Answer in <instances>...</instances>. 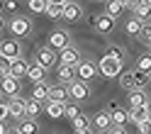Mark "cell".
Listing matches in <instances>:
<instances>
[{
	"label": "cell",
	"mask_w": 151,
	"mask_h": 134,
	"mask_svg": "<svg viewBox=\"0 0 151 134\" xmlns=\"http://www.w3.org/2000/svg\"><path fill=\"white\" fill-rule=\"evenodd\" d=\"M7 117H10V105L0 100V122H5Z\"/></svg>",
	"instance_id": "38"
},
{
	"label": "cell",
	"mask_w": 151,
	"mask_h": 134,
	"mask_svg": "<svg viewBox=\"0 0 151 134\" xmlns=\"http://www.w3.org/2000/svg\"><path fill=\"white\" fill-rule=\"evenodd\" d=\"M68 93H71V98L73 100H86L88 98V85H86V81H73V83H68Z\"/></svg>",
	"instance_id": "11"
},
{
	"label": "cell",
	"mask_w": 151,
	"mask_h": 134,
	"mask_svg": "<svg viewBox=\"0 0 151 134\" xmlns=\"http://www.w3.org/2000/svg\"><path fill=\"white\" fill-rule=\"evenodd\" d=\"M132 73H134V88H141V90H144L146 85H149V81H151V73L139 71V68H134Z\"/></svg>",
	"instance_id": "23"
},
{
	"label": "cell",
	"mask_w": 151,
	"mask_h": 134,
	"mask_svg": "<svg viewBox=\"0 0 151 134\" xmlns=\"http://www.w3.org/2000/svg\"><path fill=\"white\" fill-rule=\"evenodd\" d=\"M63 105H66V102L46 100V105H44V110H46V115H49L51 120H59V117H63Z\"/></svg>",
	"instance_id": "18"
},
{
	"label": "cell",
	"mask_w": 151,
	"mask_h": 134,
	"mask_svg": "<svg viewBox=\"0 0 151 134\" xmlns=\"http://www.w3.org/2000/svg\"><path fill=\"white\" fill-rule=\"evenodd\" d=\"M117 78H119V88H127V90L134 88V73L132 71H122Z\"/></svg>",
	"instance_id": "27"
},
{
	"label": "cell",
	"mask_w": 151,
	"mask_h": 134,
	"mask_svg": "<svg viewBox=\"0 0 151 134\" xmlns=\"http://www.w3.org/2000/svg\"><path fill=\"white\" fill-rule=\"evenodd\" d=\"M98 71L105 76V78H117V76L122 73V61L119 59H112V56H102L100 63H98Z\"/></svg>",
	"instance_id": "1"
},
{
	"label": "cell",
	"mask_w": 151,
	"mask_h": 134,
	"mask_svg": "<svg viewBox=\"0 0 151 134\" xmlns=\"http://www.w3.org/2000/svg\"><path fill=\"white\" fill-rule=\"evenodd\" d=\"M127 105H129V110L132 107H144V105H149V98L141 88H132L127 93Z\"/></svg>",
	"instance_id": "6"
},
{
	"label": "cell",
	"mask_w": 151,
	"mask_h": 134,
	"mask_svg": "<svg viewBox=\"0 0 151 134\" xmlns=\"http://www.w3.org/2000/svg\"><path fill=\"white\" fill-rule=\"evenodd\" d=\"M29 20L27 17H12L10 20V32H12V37H27L29 34Z\"/></svg>",
	"instance_id": "7"
},
{
	"label": "cell",
	"mask_w": 151,
	"mask_h": 134,
	"mask_svg": "<svg viewBox=\"0 0 151 134\" xmlns=\"http://www.w3.org/2000/svg\"><path fill=\"white\" fill-rule=\"evenodd\" d=\"M141 27H144V22L139 20V17H132V20L124 24V32L129 34V37H139V32H141Z\"/></svg>",
	"instance_id": "24"
},
{
	"label": "cell",
	"mask_w": 151,
	"mask_h": 134,
	"mask_svg": "<svg viewBox=\"0 0 151 134\" xmlns=\"http://www.w3.org/2000/svg\"><path fill=\"white\" fill-rule=\"evenodd\" d=\"M51 20H63V5L61 3H49V7H46V12Z\"/></svg>",
	"instance_id": "25"
},
{
	"label": "cell",
	"mask_w": 151,
	"mask_h": 134,
	"mask_svg": "<svg viewBox=\"0 0 151 134\" xmlns=\"http://www.w3.org/2000/svg\"><path fill=\"white\" fill-rule=\"evenodd\" d=\"M49 46H51V49H56V51L66 49V46H68V34H66L63 30L51 32V34H49Z\"/></svg>",
	"instance_id": "12"
},
{
	"label": "cell",
	"mask_w": 151,
	"mask_h": 134,
	"mask_svg": "<svg viewBox=\"0 0 151 134\" xmlns=\"http://www.w3.org/2000/svg\"><path fill=\"white\" fill-rule=\"evenodd\" d=\"M7 134H20V129H7Z\"/></svg>",
	"instance_id": "46"
},
{
	"label": "cell",
	"mask_w": 151,
	"mask_h": 134,
	"mask_svg": "<svg viewBox=\"0 0 151 134\" xmlns=\"http://www.w3.org/2000/svg\"><path fill=\"white\" fill-rule=\"evenodd\" d=\"M137 127H139V134H151V120H146V122L137 124Z\"/></svg>",
	"instance_id": "39"
},
{
	"label": "cell",
	"mask_w": 151,
	"mask_h": 134,
	"mask_svg": "<svg viewBox=\"0 0 151 134\" xmlns=\"http://www.w3.org/2000/svg\"><path fill=\"white\" fill-rule=\"evenodd\" d=\"M93 127H95L98 132H110L115 124H112V115L107 110H100L95 112V117H93Z\"/></svg>",
	"instance_id": "4"
},
{
	"label": "cell",
	"mask_w": 151,
	"mask_h": 134,
	"mask_svg": "<svg viewBox=\"0 0 151 134\" xmlns=\"http://www.w3.org/2000/svg\"><path fill=\"white\" fill-rule=\"evenodd\" d=\"M76 134H93V132H90V127H88V129H78Z\"/></svg>",
	"instance_id": "44"
},
{
	"label": "cell",
	"mask_w": 151,
	"mask_h": 134,
	"mask_svg": "<svg viewBox=\"0 0 151 134\" xmlns=\"http://www.w3.org/2000/svg\"><path fill=\"white\" fill-rule=\"evenodd\" d=\"M63 115L68 120H73V117H78V115H81V110H78V105H76V102H66L63 105Z\"/></svg>",
	"instance_id": "35"
},
{
	"label": "cell",
	"mask_w": 151,
	"mask_h": 134,
	"mask_svg": "<svg viewBox=\"0 0 151 134\" xmlns=\"http://www.w3.org/2000/svg\"><path fill=\"white\" fill-rule=\"evenodd\" d=\"M10 73H12V59H7V56L0 54V76H3V78H7Z\"/></svg>",
	"instance_id": "30"
},
{
	"label": "cell",
	"mask_w": 151,
	"mask_h": 134,
	"mask_svg": "<svg viewBox=\"0 0 151 134\" xmlns=\"http://www.w3.org/2000/svg\"><path fill=\"white\" fill-rule=\"evenodd\" d=\"M144 5H149V7H151V0H144Z\"/></svg>",
	"instance_id": "49"
},
{
	"label": "cell",
	"mask_w": 151,
	"mask_h": 134,
	"mask_svg": "<svg viewBox=\"0 0 151 134\" xmlns=\"http://www.w3.org/2000/svg\"><path fill=\"white\" fill-rule=\"evenodd\" d=\"M44 76H46V68L44 66H39V63H29V71H27V78H29L32 83H39V81H44Z\"/></svg>",
	"instance_id": "20"
},
{
	"label": "cell",
	"mask_w": 151,
	"mask_h": 134,
	"mask_svg": "<svg viewBox=\"0 0 151 134\" xmlns=\"http://www.w3.org/2000/svg\"><path fill=\"white\" fill-rule=\"evenodd\" d=\"M81 5L76 3V0H68V3H63V20H68V22H76V20H81Z\"/></svg>",
	"instance_id": "13"
},
{
	"label": "cell",
	"mask_w": 151,
	"mask_h": 134,
	"mask_svg": "<svg viewBox=\"0 0 151 134\" xmlns=\"http://www.w3.org/2000/svg\"><path fill=\"white\" fill-rule=\"evenodd\" d=\"M139 39L144 44L151 42V22H144V27H141V32H139Z\"/></svg>",
	"instance_id": "36"
},
{
	"label": "cell",
	"mask_w": 151,
	"mask_h": 134,
	"mask_svg": "<svg viewBox=\"0 0 151 134\" xmlns=\"http://www.w3.org/2000/svg\"><path fill=\"white\" fill-rule=\"evenodd\" d=\"M105 134H129V132H127L124 127H112V129H110V132H105Z\"/></svg>",
	"instance_id": "41"
},
{
	"label": "cell",
	"mask_w": 151,
	"mask_h": 134,
	"mask_svg": "<svg viewBox=\"0 0 151 134\" xmlns=\"http://www.w3.org/2000/svg\"><path fill=\"white\" fill-rule=\"evenodd\" d=\"M17 129H20V134H37V132H39V124H37L34 120H27V122H22Z\"/></svg>",
	"instance_id": "31"
},
{
	"label": "cell",
	"mask_w": 151,
	"mask_h": 134,
	"mask_svg": "<svg viewBox=\"0 0 151 134\" xmlns=\"http://www.w3.org/2000/svg\"><path fill=\"white\" fill-rule=\"evenodd\" d=\"M27 71H29V63H27L24 59H15L10 76H15V78H27Z\"/></svg>",
	"instance_id": "22"
},
{
	"label": "cell",
	"mask_w": 151,
	"mask_h": 134,
	"mask_svg": "<svg viewBox=\"0 0 151 134\" xmlns=\"http://www.w3.org/2000/svg\"><path fill=\"white\" fill-rule=\"evenodd\" d=\"M107 56H112V59H119V61H124V49H122V46H110V49H107Z\"/></svg>",
	"instance_id": "37"
},
{
	"label": "cell",
	"mask_w": 151,
	"mask_h": 134,
	"mask_svg": "<svg viewBox=\"0 0 151 134\" xmlns=\"http://www.w3.org/2000/svg\"><path fill=\"white\" fill-rule=\"evenodd\" d=\"M110 115H112V124H115V127H124V124L129 122V110H124V107L112 110Z\"/></svg>",
	"instance_id": "21"
},
{
	"label": "cell",
	"mask_w": 151,
	"mask_h": 134,
	"mask_svg": "<svg viewBox=\"0 0 151 134\" xmlns=\"http://www.w3.org/2000/svg\"><path fill=\"white\" fill-rule=\"evenodd\" d=\"M3 27H5V20H3V17H0V32H3Z\"/></svg>",
	"instance_id": "48"
},
{
	"label": "cell",
	"mask_w": 151,
	"mask_h": 134,
	"mask_svg": "<svg viewBox=\"0 0 151 134\" xmlns=\"http://www.w3.org/2000/svg\"><path fill=\"white\" fill-rule=\"evenodd\" d=\"M56 78H59V83L68 85L76 81V68L73 66H66V63H59V68H56Z\"/></svg>",
	"instance_id": "14"
},
{
	"label": "cell",
	"mask_w": 151,
	"mask_h": 134,
	"mask_svg": "<svg viewBox=\"0 0 151 134\" xmlns=\"http://www.w3.org/2000/svg\"><path fill=\"white\" fill-rule=\"evenodd\" d=\"M0 90H3L5 95H10V98H15V95L20 93V78H15V76H7V78H3Z\"/></svg>",
	"instance_id": "16"
},
{
	"label": "cell",
	"mask_w": 151,
	"mask_h": 134,
	"mask_svg": "<svg viewBox=\"0 0 151 134\" xmlns=\"http://www.w3.org/2000/svg\"><path fill=\"white\" fill-rule=\"evenodd\" d=\"M5 10H7V12L12 15V12L17 10V0H5Z\"/></svg>",
	"instance_id": "40"
},
{
	"label": "cell",
	"mask_w": 151,
	"mask_h": 134,
	"mask_svg": "<svg viewBox=\"0 0 151 134\" xmlns=\"http://www.w3.org/2000/svg\"><path fill=\"white\" fill-rule=\"evenodd\" d=\"M146 120H149V105H144V107H132L129 110V122L141 124V122H146Z\"/></svg>",
	"instance_id": "19"
},
{
	"label": "cell",
	"mask_w": 151,
	"mask_h": 134,
	"mask_svg": "<svg viewBox=\"0 0 151 134\" xmlns=\"http://www.w3.org/2000/svg\"><path fill=\"white\" fill-rule=\"evenodd\" d=\"M134 17H139L141 22H144V20H151V7L141 3L139 7H134Z\"/></svg>",
	"instance_id": "34"
},
{
	"label": "cell",
	"mask_w": 151,
	"mask_h": 134,
	"mask_svg": "<svg viewBox=\"0 0 151 134\" xmlns=\"http://www.w3.org/2000/svg\"><path fill=\"white\" fill-rule=\"evenodd\" d=\"M141 3H144V0H129V3H127V7H129V10H134V7H139Z\"/></svg>",
	"instance_id": "42"
},
{
	"label": "cell",
	"mask_w": 151,
	"mask_h": 134,
	"mask_svg": "<svg viewBox=\"0 0 151 134\" xmlns=\"http://www.w3.org/2000/svg\"><path fill=\"white\" fill-rule=\"evenodd\" d=\"M122 10H124V5H122V3H117V0H107L105 12H107L110 17H115V20H117V17L122 15Z\"/></svg>",
	"instance_id": "26"
},
{
	"label": "cell",
	"mask_w": 151,
	"mask_h": 134,
	"mask_svg": "<svg viewBox=\"0 0 151 134\" xmlns=\"http://www.w3.org/2000/svg\"><path fill=\"white\" fill-rule=\"evenodd\" d=\"M0 95H3V90H0Z\"/></svg>",
	"instance_id": "53"
},
{
	"label": "cell",
	"mask_w": 151,
	"mask_h": 134,
	"mask_svg": "<svg viewBox=\"0 0 151 134\" xmlns=\"http://www.w3.org/2000/svg\"><path fill=\"white\" fill-rule=\"evenodd\" d=\"M117 107H119V102H117V100H110V102H107V112H112V110H117Z\"/></svg>",
	"instance_id": "43"
},
{
	"label": "cell",
	"mask_w": 151,
	"mask_h": 134,
	"mask_svg": "<svg viewBox=\"0 0 151 134\" xmlns=\"http://www.w3.org/2000/svg\"><path fill=\"white\" fill-rule=\"evenodd\" d=\"M149 22H151V20H149Z\"/></svg>",
	"instance_id": "54"
},
{
	"label": "cell",
	"mask_w": 151,
	"mask_h": 134,
	"mask_svg": "<svg viewBox=\"0 0 151 134\" xmlns=\"http://www.w3.org/2000/svg\"><path fill=\"white\" fill-rule=\"evenodd\" d=\"M0 134H7V129H5V124L0 122Z\"/></svg>",
	"instance_id": "45"
},
{
	"label": "cell",
	"mask_w": 151,
	"mask_h": 134,
	"mask_svg": "<svg viewBox=\"0 0 151 134\" xmlns=\"http://www.w3.org/2000/svg\"><path fill=\"white\" fill-rule=\"evenodd\" d=\"M149 51H151V42H149Z\"/></svg>",
	"instance_id": "51"
},
{
	"label": "cell",
	"mask_w": 151,
	"mask_h": 134,
	"mask_svg": "<svg viewBox=\"0 0 151 134\" xmlns=\"http://www.w3.org/2000/svg\"><path fill=\"white\" fill-rule=\"evenodd\" d=\"M71 124H73V129H76V132H78V129H88L90 117H86V115H78V117H73V120H71Z\"/></svg>",
	"instance_id": "33"
},
{
	"label": "cell",
	"mask_w": 151,
	"mask_h": 134,
	"mask_svg": "<svg viewBox=\"0 0 151 134\" xmlns=\"http://www.w3.org/2000/svg\"><path fill=\"white\" fill-rule=\"evenodd\" d=\"M37 63L44 66V68H54V66H59L56 49H51V46H44V49H39V51H37Z\"/></svg>",
	"instance_id": "2"
},
{
	"label": "cell",
	"mask_w": 151,
	"mask_h": 134,
	"mask_svg": "<svg viewBox=\"0 0 151 134\" xmlns=\"http://www.w3.org/2000/svg\"><path fill=\"white\" fill-rule=\"evenodd\" d=\"M0 54L3 56H7V59H20V44H17V39H7V42H3L0 44Z\"/></svg>",
	"instance_id": "15"
},
{
	"label": "cell",
	"mask_w": 151,
	"mask_h": 134,
	"mask_svg": "<svg viewBox=\"0 0 151 134\" xmlns=\"http://www.w3.org/2000/svg\"><path fill=\"white\" fill-rule=\"evenodd\" d=\"M49 3H61L63 5V3H68V0H49Z\"/></svg>",
	"instance_id": "47"
},
{
	"label": "cell",
	"mask_w": 151,
	"mask_h": 134,
	"mask_svg": "<svg viewBox=\"0 0 151 134\" xmlns=\"http://www.w3.org/2000/svg\"><path fill=\"white\" fill-rule=\"evenodd\" d=\"M7 105H10V117H15V120L24 117V112H27V100H22L20 95H15V98L7 100Z\"/></svg>",
	"instance_id": "10"
},
{
	"label": "cell",
	"mask_w": 151,
	"mask_h": 134,
	"mask_svg": "<svg viewBox=\"0 0 151 134\" xmlns=\"http://www.w3.org/2000/svg\"><path fill=\"white\" fill-rule=\"evenodd\" d=\"M137 68H139V71L151 73V51H149V54H141L139 59H137Z\"/></svg>",
	"instance_id": "32"
},
{
	"label": "cell",
	"mask_w": 151,
	"mask_h": 134,
	"mask_svg": "<svg viewBox=\"0 0 151 134\" xmlns=\"http://www.w3.org/2000/svg\"><path fill=\"white\" fill-rule=\"evenodd\" d=\"M68 98H71L68 85H63V83L49 85V100H56V102H68Z\"/></svg>",
	"instance_id": "9"
},
{
	"label": "cell",
	"mask_w": 151,
	"mask_h": 134,
	"mask_svg": "<svg viewBox=\"0 0 151 134\" xmlns=\"http://www.w3.org/2000/svg\"><path fill=\"white\" fill-rule=\"evenodd\" d=\"M39 110H42V102H39V100H34V98H29V100H27V112H24V117L34 120L37 115H39Z\"/></svg>",
	"instance_id": "28"
},
{
	"label": "cell",
	"mask_w": 151,
	"mask_h": 134,
	"mask_svg": "<svg viewBox=\"0 0 151 134\" xmlns=\"http://www.w3.org/2000/svg\"><path fill=\"white\" fill-rule=\"evenodd\" d=\"M83 59H81V54H78V49H73V46H66V49H61L59 51V63H66V66H78Z\"/></svg>",
	"instance_id": "5"
},
{
	"label": "cell",
	"mask_w": 151,
	"mask_h": 134,
	"mask_svg": "<svg viewBox=\"0 0 151 134\" xmlns=\"http://www.w3.org/2000/svg\"><path fill=\"white\" fill-rule=\"evenodd\" d=\"M98 73H100L98 71V63H93V61H81L78 66H76V76H78L81 81H86V83L93 81Z\"/></svg>",
	"instance_id": "3"
},
{
	"label": "cell",
	"mask_w": 151,
	"mask_h": 134,
	"mask_svg": "<svg viewBox=\"0 0 151 134\" xmlns=\"http://www.w3.org/2000/svg\"><path fill=\"white\" fill-rule=\"evenodd\" d=\"M93 3H100V0H93Z\"/></svg>",
	"instance_id": "52"
},
{
	"label": "cell",
	"mask_w": 151,
	"mask_h": 134,
	"mask_svg": "<svg viewBox=\"0 0 151 134\" xmlns=\"http://www.w3.org/2000/svg\"><path fill=\"white\" fill-rule=\"evenodd\" d=\"M27 5H29L32 12H46V7H49V0H27Z\"/></svg>",
	"instance_id": "29"
},
{
	"label": "cell",
	"mask_w": 151,
	"mask_h": 134,
	"mask_svg": "<svg viewBox=\"0 0 151 134\" xmlns=\"http://www.w3.org/2000/svg\"><path fill=\"white\" fill-rule=\"evenodd\" d=\"M149 120H151V102H149Z\"/></svg>",
	"instance_id": "50"
},
{
	"label": "cell",
	"mask_w": 151,
	"mask_h": 134,
	"mask_svg": "<svg viewBox=\"0 0 151 134\" xmlns=\"http://www.w3.org/2000/svg\"><path fill=\"white\" fill-rule=\"evenodd\" d=\"M95 30L100 32V34H110L112 30H115V17H110L107 12H102V15H95Z\"/></svg>",
	"instance_id": "8"
},
{
	"label": "cell",
	"mask_w": 151,
	"mask_h": 134,
	"mask_svg": "<svg viewBox=\"0 0 151 134\" xmlns=\"http://www.w3.org/2000/svg\"><path fill=\"white\" fill-rule=\"evenodd\" d=\"M32 98L39 100V102H46V100H49V83H46V81L32 83Z\"/></svg>",
	"instance_id": "17"
}]
</instances>
